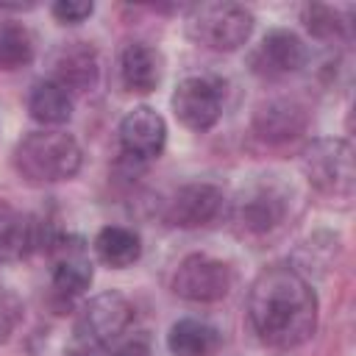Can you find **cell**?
<instances>
[{
	"instance_id": "2",
	"label": "cell",
	"mask_w": 356,
	"mask_h": 356,
	"mask_svg": "<svg viewBox=\"0 0 356 356\" xmlns=\"http://www.w3.org/2000/svg\"><path fill=\"white\" fill-rule=\"evenodd\" d=\"M81 161V145L64 131H33L14 147V167L31 184L70 181Z\"/></svg>"
},
{
	"instance_id": "24",
	"label": "cell",
	"mask_w": 356,
	"mask_h": 356,
	"mask_svg": "<svg viewBox=\"0 0 356 356\" xmlns=\"http://www.w3.org/2000/svg\"><path fill=\"white\" fill-rule=\"evenodd\" d=\"M111 356H153V348H150V339L145 334H134V337L122 339L111 350Z\"/></svg>"
},
{
	"instance_id": "18",
	"label": "cell",
	"mask_w": 356,
	"mask_h": 356,
	"mask_svg": "<svg viewBox=\"0 0 356 356\" xmlns=\"http://www.w3.org/2000/svg\"><path fill=\"white\" fill-rule=\"evenodd\" d=\"M95 253L103 264L114 270H125L142 256V239L134 228L125 225H106L95 236Z\"/></svg>"
},
{
	"instance_id": "14",
	"label": "cell",
	"mask_w": 356,
	"mask_h": 356,
	"mask_svg": "<svg viewBox=\"0 0 356 356\" xmlns=\"http://www.w3.org/2000/svg\"><path fill=\"white\" fill-rule=\"evenodd\" d=\"M53 81L67 92H86L97 81V56L86 42L64 44L53 58Z\"/></svg>"
},
{
	"instance_id": "16",
	"label": "cell",
	"mask_w": 356,
	"mask_h": 356,
	"mask_svg": "<svg viewBox=\"0 0 356 356\" xmlns=\"http://www.w3.org/2000/svg\"><path fill=\"white\" fill-rule=\"evenodd\" d=\"M167 348L172 356H217L222 348V334L206 320L184 317L172 323L167 334Z\"/></svg>"
},
{
	"instance_id": "4",
	"label": "cell",
	"mask_w": 356,
	"mask_h": 356,
	"mask_svg": "<svg viewBox=\"0 0 356 356\" xmlns=\"http://www.w3.org/2000/svg\"><path fill=\"white\" fill-rule=\"evenodd\" d=\"M300 164L309 184L323 195L345 197L353 192V150L345 139H314Z\"/></svg>"
},
{
	"instance_id": "21",
	"label": "cell",
	"mask_w": 356,
	"mask_h": 356,
	"mask_svg": "<svg viewBox=\"0 0 356 356\" xmlns=\"http://www.w3.org/2000/svg\"><path fill=\"white\" fill-rule=\"evenodd\" d=\"M303 19L314 36H334V33H339V25H342V22H337V14L328 6H306Z\"/></svg>"
},
{
	"instance_id": "23",
	"label": "cell",
	"mask_w": 356,
	"mask_h": 356,
	"mask_svg": "<svg viewBox=\"0 0 356 356\" xmlns=\"http://www.w3.org/2000/svg\"><path fill=\"white\" fill-rule=\"evenodd\" d=\"M53 17L58 19V22H64V25H78V22H83L86 17H92V11H95V3H86V0H58V3H53Z\"/></svg>"
},
{
	"instance_id": "19",
	"label": "cell",
	"mask_w": 356,
	"mask_h": 356,
	"mask_svg": "<svg viewBox=\"0 0 356 356\" xmlns=\"http://www.w3.org/2000/svg\"><path fill=\"white\" fill-rule=\"evenodd\" d=\"M286 211V200L281 192H275L273 186H259L253 189L242 203H239V220L248 231H270L284 220Z\"/></svg>"
},
{
	"instance_id": "17",
	"label": "cell",
	"mask_w": 356,
	"mask_h": 356,
	"mask_svg": "<svg viewBox=\"0 0 356 356\" xmlns=\"http://www.w3.org/2000/svg\"><path fill=\"white\" fill-rule=\"evenodd\" d=\"M28 111L42 125H61L72 117V95L53 78H42L31 86Z\"/></svg>"
},
{
	"instance_id": "9",
	"label": "cell",
	"mask_w": 356,
	"mask_h": 356,
	"mask_svg": "<svg viewBox=\"0 0 356 356\" xmlns=\"http://www.w3.org/2000/svg\"><path fill=\"white\" fill-rule=\"evenodd\" d=\"M167 122L150 106H136L120 120V145L131 159H153L164 150Z\"/></svg>"
},
{
	"instance_id": "10",
	"label": "cell",
	"mask_w": 356,
	"mask_h": 356,
	"mask_svg": "<svg viewBox=\"0 0 356 356\" xmlns=\"http://www.w3.org/2000/svg\"><path fill=\"white\" fill-rule=\"evenodd\" d=\"M53 253V286L56 292L72 298L89 289L92 284V259L86 245L78 236H56L50 245Z\"/></svg>"
},
{
	"instance_id": "6",
	"label": "cell",
	"mask_w": 356,
	"mask_h": 356,
	"mask_svg": "<svg viewBox=\"0 0 356 356\" xmlns=\"http://www.w3.org/2000/svg\"><path fill=\"white\" fill-rule=\"evenodd\" d=\"M131 320H134V306L128 303V298L108 289V292L95 295L81 309L75 334H78V342L100 348V345L120 339L122 331L131 325Z\"/></svg>"
},
{
	"instance_id": "20",
	"label": "cell",
	"mask_w": 356,
	"mask_h": 356,
	"mask_svg": "<svg viewBox=\"0 0 356 356\" xmlns=\"http://www.w3.org/2000/svg\"><path fill=\"white\" fill-rule=\"evenodd\" d=\"M33 58V36L22 25H0V70H19Z\"/></svg>"
},
{
	"instance_id": "5",
	"label": "cell",
	"mask_w": 356,
	"mask_h": 356,
	"mask_svg": "<svg viewBox=\"0 0 356 356\" xmlns=\"http://www.w3.org/2000/svg\"><path fill=\"white\" fill-rule=\"evenodd\" d=\"M234 286V273L225 261L206 256V253H192L186 256L172 278V292L184 300L192 303H214L222 300Z\"/></svg>"
},
{
	"instance_id": "8",
	"label": "cell",
	"mask_w": 356,
	"mask_h": 356,
	"mask_svg": "<svg viewBox=\"0 0 356 356\" xmlns=\"http://www.w3.org/2000/svg\"><path fill=\"white\" fill-rule=\"evenodd\" d=\"M225 209V195L214 184H186L181 186L170 206H167V222L178 228H200L214 222Z\"/></svg>"
},
{
	"instance_id": "22",
	"label": "cell",
	"mask_w": 356,
	"mask_h": 356,
	"mask_svg": "<svg viewBox=\"0 0 356 356\" xmlns=\"http://www.w3.org/2000/svg\"><path fill=\"white\" fill-rule=\"evenodd\" d=\"M19 320H22V303H19V298L11 289H3L0 286V342H6L14 334V328H17Z\"/></svg>"
},
{
	"instance_id": "15",
	"label": "cell",
	"mask_w": 356,
	"mask_h": 356,
	"mask_svg": "<svg viewBox=\"0 0 356 356\" xmlns=\"http://www.w3.org/2000/svg\"><path fill=\"white\" fill-rule=\"evenodd\" d=\"M161 72H164V61L159 50L145 42H131L120 56V78L128 92H139V95L153 92L161 81Z\"/></svg>"
},
{
	"instance_id": "11",
	"label": "cell",
	"mask_w": 356,
	"mask_h": 356,
	"mask_svg": "<svg viewBox=\"0 0 356 356\" xmlns=\"http://www.w3.org/2000/svg\"><path fill=\"white\" fill-rule=\"evenodd\" d=\"M56 236L58 234H47V225H42L33 217L0 209V259L11 261L28 256L31 250H50Z\"/></svg>"
},
{
	"instance_id": "12",
	"label": "cell",
	"mask_w": 356,
	"mask_h": 356,
	"mask_svg": "<svg viewBox=\"0 0 356 356\" xmlns=\"http://www.w3.org/2000/svg\"><path fill=\"white\" fill-rule=\"evenodd\" d=\"M306 58L309 53L300 36L286 28H275L261 39L253 64L264 75H289V72H298L306 64Z\"/></svg>"
},
{
	"instance_id": "25",
	"label": "cell",
	"mask_w": 356,
	"mask_h": 356,
	"mask_svg": "<svg viewBox=\"0 0 356 356\" xmlns=\"http://www.w3.org/2000/svg\"><path fill=\"white\" fill-rule=\"evenodd\" d=\"M67 356H97V348L86 345V342H75V348H70Z\"/></svg>"
},
{
	"instance_id": "7",
	"label": "cell",
	"mask_w": 356,
	"mask_h": 356,
	"mask_svg": "<svg viewBox=\"0 0 356 356\" xmlns=\"http://www.w3.org/2000/svg\"><path fill=\"white\" fill-rule=\"evenodd\" d=\"M172 111L189 131H209L222 114V86L209 75H189L172 92Z\"/></svg>"
},
{
	"instance_id": "13",
	"label": "cell",
	"mask_w": 356,
	"mask_h": 356,
	"mask_svg": "<svg viewBox=\"0 0 356 356\" xmlns=\"http://www.w3.org/2000/svg\"><path fill=\"white\" fill-rule=\"evenodd\" d=\"M306 128V108L298 100L275 97L256 108L253 114V131L264 142H289L300 136Z\"/></svg>"
},
{
	"instance_id": "1",
	"label": "cell",
	"mask_w": 356,
	"mask_h": 356,
	"mask_svg": "<svg viewBox=\"0 0 356 356\" xmlns=\"http://www.w3.org/2000/svg\"><path fill=\"white\" fill-rule=\"evenodd\" d=\"M248 317L264 345L289 350L314 337L317 295L298 270L273 264L250 284Z\"/></svg>"
},
{
	"instance_id": "3",
	"label": "cell",
	"mask_w": 356,
	"mask_h": 356,
	"mask_svg": "<svg viewBox=\"0 0 356 356\" xmlns=\"http://www.w3.org/2000/svg\"><path fill=\"white\" fill-rule=\"evenodd\" d=\"M186 33L209 50L231 53L250 39L253 14L239 3H200L186 17Z\"/></svg>"
}]
</instances>
